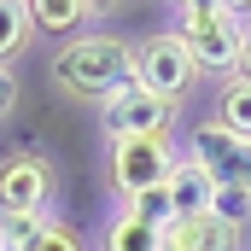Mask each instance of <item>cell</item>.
<instances>
[{
    "label": "cell",
    "instance_id": "obj_17",
    "mask_svg": "<svg viewBox=\"0 0 251 251\" xmlns=\"http://www.w3.org/2000/svg\"><path fill=\"white\" fill-rule=\"evenodd\" d=\"M12 105H18V76H12V70H0V123L12 117Z\"/></svg>",
    "mask_w": 251,
    "mask_h": 251
},
{
    "label": "cell",
    "instance_id": "obj_15",
    "mask_svg": "<svg viewBox=\"0 0 251 251\" xmlns=\"http://www.w3.org/2000/svg\"><path fill=\"white\" fill-rule=\"evenodd\" d=\"M128 216H140L146 228H170L176 222V210H170V187H152V193H134V199H123Z\"/></svg>",
    "mask_w": 251,
    "mask_h": 251
},
{
    "label": "cell",
    "instance_id": "obj_2",
    "mask_svg": "<svg viewBox=\"0 0 251 251\" xmlns=\"http://www.w3.org/2000/svg\"><path fill=\"white\" fill-rule=\"evenodd\" d=\"M246 29H251V12L228 6V0H193L176 12V41L187 47V59L199 70H234Z\"/></svg>",
    "mask_w": 251,
    "mask_h": 251
},
{
    "label": "cell",
    "instance_id": "obj_13",
    "mask_svg": "<svg viewBox=\"0 0 251 251\" xmlns=\"http://www.w3.org/2000/svg\"><path fill=\"white\" fill-rule=\"evenodd\" d=\"M216 123L228 128V134H246L251 140V88L240 82V76L222 82V94H216Z\"/></svg>",
    "mask_w": 251,
    "mask_h": 251
},
{
    "label": "cell",
    "instance_id": "obj_18",
    "mask_svg": "<svg viewBox=\"0 0 251 251\" xmlns=\"http://www.w3.org/2000/svg\"><path fill=\"white\" fill-rule=\"evenodd\" d=\"M234 76L251 88V29H246V47H240V64H234Z\"/></svg>",
    "mask_w": 251,
    "mask_h": 251
},
{
    "label": "cell",
    "instance_id": "obj_14",
    "mask_svg": "<svg viewBox=\"0 0 251 251\" xmlns=\"http://www.w3.org/2000/svg\"><path fill=\"white\" fill-rule=\"evenodd\" d=\"M18 251H82V234H76L70 222H59V216H41V228H35Z\"/></svg>",
    "mask_w": 251,
    "mask_h": 251
},
{
    "label": "cell",
    "instance_id": "obj_7",
    "mask_svg": "<svg viewBox=\"0 0 251 251\" xmlns=\"http://www.w3.org/2000/svg\"><path fill=\"white\" fill-rule=\"evenodd\" d=\"M170 123H176V105H164V100H152V94H140V88H123V94H111V100L100 105V128H105V140L170 134Z\"/></svg>",
    "mask_w": 251,
    "mask_h": 251
},
{
    "label": "cell",
    "instance_id": "obj_9",
    "mask_svg": "<svg viewBox=\"0 0 251 251\" xmlns=\"http://www.w3.org/2000/svg\"><path fill=\"white\" fill-rule=\"evenodd\" d=\"M164 187H170V210H176V222H181V216H204V210H210L216 181H210L193 158H181V164H176V176H170Z\"/></svg>",
    "mask_w": 251,
    "mask_h": 251
},
{
    "label": "cell",
    "instance_id": "obj_3",
    "mask_svg": "<svg viewBox=\"0 0 251 251\" xmlns=\"http://www.w3.org/2000/svg\"><path fill=\"white\" fill-rule=\"evenodd\" d=\"M193 82H199V64H193L187 47L176 41V29H158V35H146V41L134 47V88H140V94L176 105V100H187Z\"/></svg>",
    "mask_w": 251,
    "mask_h": 251
},
{
    "label": "cell",
    "instance_id": "obj_11",
    "mask_svg": "<svg viewBox=\"0 0 251 251\" xmlns=\"http://www.w3.org/2000/svg\"><path fill=\"white\" fill-rule=\"evenodd\" d=\"M29 24L76 41V35L94 24V6H88V0H35V6H29Z\"/></svg>",
    "mask_w": 251,
    "mask_h": 251
},
{
    "label": "cell",
    "instance_id": "obj_12",
    "mask_svg": "<svg viewBox=\"0 0 251 251\" xmlns=\"http://www.w3.org/2000/svg\"><path fill=\"white\" fill-rule=\"evenodd\" d=\"M35 24H29V6L24 0H0V70H12V59L29 47Z\"/></svg>",
    "mask_w": 251,
    "mask_h": 251
},
{
    "label": "cell",
    "instance_id": "obj_1",
    "mask_svg": "<svg viewBox=\"0 0 251 251\" xmlns=\"http://www.w3.org/2000/svg\"><path fill=\"white\" fill-rule=\"evenodd\" d=\"M53 82L76 105H105L111 94L134 88V47L123 35H105V29L100 35H76L53 59Z\"/></svg>",
    "mask_w": 251,
    "mask_h": 251
},
{
    "label": "cell",
    "instance_id": "obj_16",
    "mask_svg": "<svg viewBox=\"0 0 251 251\" xmlns=\"http://www.w3.org/2000/svg\"><path fill=\"white\" fill-rule=\"evenodd\" d=\"M204 216H216V222H228V228H246V222H251V193H240V187H216Z\"/></svg>",
    "mask_w": 251,
    "mask_h": 251
},
{
    "label": "cell",
    "instance_id": "obj_4",
    "mask_svg": "<svg viewBox=\"0 0 251 251\" xmlns=\"http://www.w3.org/2000/svg\"><path fill=\"white\" fill-rule=\"evenodd\" d=\"M176 146L170 134H134V140H111V187L117 199H134V193H152L176 176Z\"/></svg>",
    "mask_w": 251,
    "mask_h": 251
},
{
    "label": "cell",
    "instance_id": "obj_8",
    "mask_svg": "<svg viewBox=\"0 0 251 251\" xmlns=\"http://www.w3.org/2000/svg\"><path fill=\"white\" fill-rule=\"evenodd\" d=\"M164 251H240V228L216 216H181L164 228Z\"/></svg>",
    "mask_w": 251,
    "mask_h": 251
},
{
    "label": "cell",
    "instance_id": "obj_10",
    "mask_svg": "<svg viewBox=\"0 0 251 251\" xmlns=\"http://www.w3.org/2000/svg\"><path fill=\"white\" fill-rule=\"evenodd\" d=\"M100 251H164V228H146L140 216H128L123 204H117V216L100 234Z\"/></svg>",
    "mask_w": 251,
    "mask_h": 251
},
{
    "label": "cell",
    "instance_id": "obj_19",
    "mask_svg": "<svg viewBox=\"0 0 251 251\" xmlns=\"http://www.w3.org/2000/svg\"><path fill=\"white\" fill-rule=\"evenodd\" d=\"M0 251H6V240H0Z\"/></svg>",
    "mask_w": 251,
    "mask_h": 251
},
{
    "label": "cell",
    "instance_id": "obj_6",
    "mask_svg": "<svg viewBox=\"0 0 251 251\" xmlns=\"http://www.w3.org/2000/svg\"><path fill=\"white\" fill-rule=\"evenodd\" d=\"M47 199H53V158L47 152L0 158V216H41Z\"/></svg>",
    "mask_w": 251,
    "mask_h": 251
},
{
    "label": "cell",
    "instance_id": "obj_5",
    "mask_svg": "<svg viewBox=\"0 0 251 251\" xmlns=\"http://www.w3.org/2000/svg\"><path fill=\"white\" fill-rule=\"evenodd\" d=\"M187 158L216 181V187L251 193V140L246 134H228L222 123H199L187 134Z\"/></svg>",
    "mask_w": 251,
    "mask_h": 251
}]
</instances>
